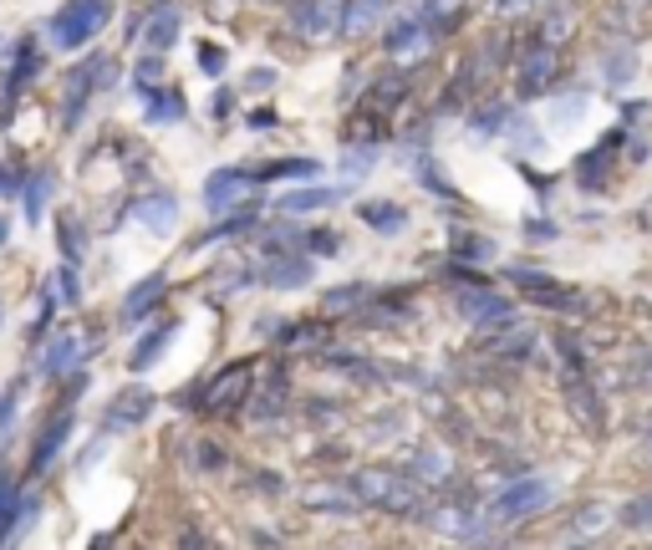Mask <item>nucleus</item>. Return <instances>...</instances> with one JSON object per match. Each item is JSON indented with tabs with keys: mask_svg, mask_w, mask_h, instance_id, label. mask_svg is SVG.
<instances>
[{
	"mask_svg": "<svg viewBox=\"0 0 652 550\" xmlns=\"http://www.w3.org/2000/svg\"><path fill=\"white\" fill-rule=\"evenodd\" d=\"M107 15H113V0H67V5L51 15V46H61V51L88 46L92 36L107 26Z\"/></svg>",
	"mask_w": 652,
	"mask_h": 550,
	"instance_id": "3",
	"label": "nucleus"
},
{
	"mask_svg": "<svg viewBox=\"0 0 652 550\" xmlns=\"http://www.w3.org/2000/svg\"><path fill=\"white\" fill-rule=\"evenodd\" d=\"M449 5H459V0H429V11H433V15H444Z\"/></svg>",
	"mask_w": 652,
	"mask_h": 550,
	"instance_id": "47",
	"label": "nucleus"
},
{
	"mask_svg": "<svg viewBox=\"0 0 652 550\" xmlns=\"http://www.w3.org/2000/svg\"><path fill=\"white\" fill-rule=\"evenodd\" d=\"M341 194L337 189H301V194H281V214H312V209H326V204H337Z\"/></svg>",
	"mask_w": 652,
	"mask_h": 550,
	"instance_id": "22",
	"label": "nucleus"
},
{
	"mask_svg": "<svg viewBox=\"0 0 652 550\" xmlns=\"http://www.w3.org/2000/svg\"><path fill=\"white\" fill-rule=\"evenodd\" d=\"M5 235H11V220H5V214H0V245H5Z\"/></svg>",
	"mask_w": 652,
	"mask_h": 550,
	"instance_id": "48",
	"label": "nucleus"
},
{
	"mask_svg": "<svg viewBox=\"0 0 652 550\" xmlns=\"http://www.w3.org/2000/svg\"><path fill=\"white\" fill-rule=\"evenodd\" d=\"M494 5H500V11H531L535 0H494Z\"/></svg>",
	"mask_w": 652,
	"mask_h": 550,
	"instance_id": "46",
	"label": "nucleus"
},
{
	"mask_svg": "<svg viewBox=\"0 0 652 550\" xmlns=\"http://www.w3.org/2000/svg\"><path fill=\"white\" fill-rule=\"evenodd\" d=\"M296 235H301V230H291V224H286V230H270L266 245H270V250H286V245H296Z\"/></svg>",
	"mask_w": 652,
	"mask_h": 550,
	"instance_id": "41",
	"label": "nucleus"
},
{
	"mask_svg": "<svg viewBox=\"0 0 652 550\" xmlns=\"http://www.w3.org/2000/svg\"><path fill=\"white\" fill-rule=\"evenodd\" d=\"M433 46V31H429V21H423V15H403V21H393V26H387V57H423V51H429Z\"/></svg>",
	"mask_w": 652,
	"mask_h": 550,
	"instance_id": "8",
	"label": "nucleus"
},
{
	"mask_svg": "<svg viewBox=\"0 0 652 550\" xmlns=\"http://www.w3.org/2000/svg\"><path fill=\"white\" fill-rule=\"evenodd\" d=\"M159 72H163V61H159V57L138 61V82H143V87H159Z\"/></svg>",
	"mask_w": 652,
	"mask_h": 550,
	"instance_id": "40",
	"label": "nucleus"
},
{
	"mask_svg": "<svg viewBox=\"0 0 652 550\" xmlns=\"http://www.w3.org/2000/svg\"><path fill=\"white\" fill-rule=\"evenodd\" d=\"M316 174H322L316 159H281V164L255 168V179H316Z\"/></svg>",
	"mask_w": 652,
	"mask_h": 550,
	"instance_id": "24",
	"label": "nucleus"
},
{
	"mask_svg": "<svg viewBox=\"0 0 652 550\" xmlns=\"http://www.w3.org/2000/svg\"><path fill=\"white\" fill-rule=\"evenodd\" d=\"M387 5H393V0H347V5H341V26L337 31H347V36H368V31L383 26Z\"/></svg>",
	"mask_w": 652,
	"mask_h": 550,
	"instance_id": "13",
	"label": "nucleus"
},
{
	"mask_svg": "<svg viewBox=\"0 0 652 550\" xmlns=\"http://www.w3.org/2000/svg\"><path fill=\"white\" fill-rule=\"evenodd\" d=\"M291 26H296L301 36H326V31H337L341 26L337 0H301L296 11H291Z\"/></svg>",
	"mask_w": 652,
	"mask_h": 550,
	"instance_id": "11",
	"label": "nucleus"
},
{
	"mask_svg": "<svg viewBox=\"0 0 652 550\" xmlns=\"http://www.w3.org/2000/svg\"><path fill=\"white\" fill-rule=\"evenodd\" d=\"M178 26H184L178 5H159V11L149 15V26H143V42H149L153 51H168V46L178 42Z\"/></svg>",
	"mask_w": 652,
	"mask_h": 550,
	"instance_id": "14",
	"label": "nucleus"
},
{
	"mask_svg": "<svg viewBox=\"0 0 652 550\" xmlns=\"http://www.w3.org/2000/svg\"><path fill=\"white\" fill-rule=\"evenodd\" d=\"M163 296V276H149V281H138L128 296H123V321H143L153 312V301Z\"/></svg>",
	"mask_w": 652,
	"mask_h": 550,
	"instance_id": "19",
	"label": "nucleus"
},
{
	"mask_svg": "<svg viewBox=\"0 0 652 550\" xmlns=\"http://www.w3.org/2000/svg\"><path fill=\"white\" fill-rule=\"evenodd\" d=\"M67 429H72V413H61L57 423H51V429H46L42 448H36V469H42V464L51 459V454H57V444H61V438H67Z\"/></svg>",
	"mask_w": 652,
	"mask_h": 550,
	"instance_id": "31",
	"label": "nucleus"
},
{
	"mask_svg": "<svg viewBox=\"0 0 652 550\" xmlns=\"http://www.w3.org/2000/svg\"><path fill=\"white\" fill-rule=\"evenodd\" d=\"M525 239H540V245H546V239H556V224H546V220L525 224Z\"/></svg>",
	"mask_w": 652,
	"mask_h": 550,
	"instance_id": "42",
	"label": "nucleus"
},
{
	"mask_svg": "<svg viewBox=\"0 0 652 550\" xmlns=\"http://www.w3.org/2000/svg\"><path fill=\"white\" fill-rule=\"evenodd\" d=\"M581 113H586V92H577V97H566V103H556L550 122H577Z\"/></svg>",
	"mask_w": 652,
	"mask_h": 550,
	"instance_id": "35",
	"label": "nucleus"
},
{
	"mask_svg": "<svg viewBox=\"0 0 652 550\" xmlns=\"http://www.w3.org/2000/svg\"><path fill=\"white\" fill-rule=\"evenodd\" d=\"M454 301H459V312L469 316V321H479V327H504V321L515 316V312H510V301L494 296L489 285H475V281L464 285V291H459Z\"/></svg>",
	"mask_w": 652,
	"mask_h": 550,
	"instance_id": "6",
	"label": "nucleus"
},
{
	"mask_svg": "<svg viewBox=\"0 0 652 550\" xmlns=\"http://www.w3.org/2000/svg\"><path fill=\"white\" fill-rule=\"evenodd\" d=\"M362 168H372V149L368 153H362V149L347 153V174H362Z\"/></svg>",
	"mask_w": 652,
	"mask_h": 550,
	"instance_id": "44",
	"label": "nucleus"
},
{
	"mask_svg": "<svg viewBox=\"0 0 652 550\" xmlns=\"http://www.w3.org/2000/svg\"><path fill=\"white\" fill-rule=\"evenodd\" d=\"M245 393H251V367H230V372H220V377L209 383L205 402H209V408H224V402L245 398Z\"/></svg>",
	"mask_w": 652,
	"mask_h": 550,
	"instance_id": "16",
	"label": "nucleus"
},
{
	"mask_svg": "<svg viewBox=\"0 0 652 550\" xmlns=\"http://www.w3.org/2000/svg\"><path fill=\"white\" fill-rule=\"evenodd\" d=\"M617 149V138H607V143H596L592 149V159H581L577 164V179H581V189H602V159Z\"/></svg>",
	"mask_w": 652,
	"mask_h": 550,
	"instance_id": "28",
	"label": "nucleus"
},
{
	"mask_svg": "<svg viewBox=\"0 0 652 550\" xmlns=\"http://www.w3.org/2000/svg\"><path fill=\"white\" fill-rule=\"evenodd\" d=\"M648 454H652V433H648Z\"/></svg>",
	"mask_w": 652,
	"mask_h": 550,
	"instance_id": "49",
	"label": "nucleus"
},
{
	"mask_svg": "<svg viewBox=\"0 0 652 550\" xmlns=\"http://www.w3.org/2000/svg\"><path fill=\"white\" fill-rule=\"evenodd\" d=\"M357 214H362V224H372L377 235H398L403 224H408V209H398V204H362Z\"/></svg>",
	"mask_w": 652,
	"mask_h": 550,
	"instance_id": "23",
	"label": "nucleus"
},
{
	"mask_svg": "<svg viewBox=\"0 0 652 550\" xmlns=\"http://www.w3.org/2000/svg\"><path fill=\"white\" fill-rule=\"evenodd\" d=\"M11 510H15V484L11 475H0V520H11Z\"/></svg>",
	"mask_w": 652,
	"mask_h": 550,
	"instance_id": "39",
	"label": "nucleus"
},
{
	"mask_svg": "<svg viewBox=\"0 0 652 550\" xmlns=\"http://www.w3.org/2000/svg\"><path fill=\"white\" fill-rule=\"evenodd\" d=\"M306 505L312 510H326V515H352L362 500L352 490H306Z\"/></svg>",
	"mask_w": 652,
	"mask_h": 550,
	"instance_id": "25",
	"label": "nucleus"
},
{
	"mask_svg": "<svg viewBox=\"0 0 652 550\" xmlns=\"http://www.w3.org/2000/svg\"><path fill=\"white\" fill-rule=\"evenodd\" d=\"M312 281V260H296V255H291V260H270V270H266V285L270 291H301V285Z\"/></svg>",
	"mask_w": 652,
	"mask_h": 550,
	"instance_id": "15",
	"label": "nucleus"
},
{
	"mask_svg": "<svg viewBox=\"0 0 652 550\" xmlns=\"http://www.w3.org/2000/svg\"><path fill=\"white\" fill-rule=\"evenodd\" d=\"M178 118H184V97H178V92H153L149 122H178Z\"/></svg>",
	"mask_w": 652,
	"mask_h": 550,
	"instance_id": "29",
	"label": "nucleus"
},
{
	"mask_svg": "<svg viewBox=\"0 0 652 550\" xmlns=\"http://www.w3.org/2000/svg\"><path fill=\"white\" fill-rule=\"evenodd\" d=\"M107 82H113V61L107 57H92L88 67H77V72L67 77V128L82 118V107H88L92 92L107 87Z\"/></svg>",
	"mask_w": 652,
	"mask_h": 550,
	"instance_id": "5",
	"label": "nucleus"
},
{
	"mask_svg": "<svg viewBox=\"0 0 652 550\" xmlns=\"http://www.w3.org/2000/svg\"><path fill=\"white\" fill-rule=\"evenodd\" d=\"M556 72H561V57H556V46H550V42H535L531 51L520 57V72H515L520 97H540V92L556 82Z\"/></svg>",
	"mask_w": 652,
	"mask_h": 550,
	"instance_id": "4",
	"label": "nucleus"
},
{
	"mask_svg": "<svg viewBox=\"0 0 652 550\" xmlns=\"http://www.w3.org/2000/svg\"><path fill=\"white\" fill-rule=\"evenodd\" d=\"M133 220L149 230V235H168L178 224V199L174 194H143L133 204Z\"/></svg>",
	"mask_w": 652,
	"mask_h": 550,
	"instance_id": "9",
	"label": "nucleus"
},
{
	"mask_svg": "<svg viewBox=\"0 0 652 550\" xmlns=\"http://www.w3.org/2000/svg\"><path fill=\"white\" fill-rule=\"evenodd\" d=\"M46 194H51V174H36V179L26 184V220H31V224L42 220V209H46Z\"/></svg>",
	"mask_w": 652,
	"mask_h": 550,
	"instance_id": "30",
	"label": "nucleus"
},
{
	"mask_svg": "<svg viewBox=\"0 0 652 550\" xmlns=\"http://www.w3.org/2000/svg\"><path fill=\"white\" fill-rule=\"evenodd\" d=\"M57 296H61V301H77V281H72V270H57Z\"/></svg>",
	"mask_w": 652,
	"mask_h": 550,
	"instance_id": "43",
	"label": "nucleus"
},
{
	"mask_svg": "<svg viewBox=\"0 0 652 550\" xmlns=\"http://www.w3.org/2000/svg\"><path fill=\"white\" fill-rule=\"evenodd\" d=\"M454 245H459V255H469V260H494V239L459 235V239H454Z\"/></svg>",
	"mask_w": 652,
	"mask_h": 550,
	"instance_id": "34",
	"label": "nucleus"
},
{
	"mask_svg": "<svg viewBox=\"0 0 652 550\" xmlns=\"http://www.w3.org/2000/svg\"><path fill=\"white\" fill-rule=\"evenodd\" d=\"M352 494L362 505L393 510V515H423V484L393 475V469H362V475L352 479Z\"/></svg>",
	"mask_w": 652,
	"mask_h": 550,
	"instance_id": "1",
	"label": "nucleus"
},
{
	"mask_svg": "<svg viewBox=\"0 0 652 550\" xmlns=\"http://www.w3.org/2000/svg\"><path fill=\"white\" fill-rule=\"evenodd\" d=\"M357 301H368V281H357V285H337V291H326L322 312H326V316H341V312H352Z\"/></svg>",
	"mask_w": 652,
	"mask_h": 550,
	"instance_id": "26",
	"label": "nucleus"
},
{
	"mask_svg": "<svg viewBox=\"0 0 652 550\" xmlns=\"http://www.w3.org/2000/svg\"><path fill=\"white\" fill-rule=\"evenodd\" d=\"M504 128H510V107H504V103L485 107V113L475 118V133H504Z\"/></svg>",
	"mask_w": 652,
	"mask_h": 550,
	"instance_id": "33",
	"label": "nucleus"
},
{
	"mask_svg": "<svg viewBox=\"0 0 652 550\" xmlns=\"http://www.w3.org/2000/svg\"><path fill=\"white\" fill-rule=\"evenodd\" d=\"M622 525H632V530H652V490L638 494V500L622 510Z\"/></svg>",
	"mask_w": 652,
	"mask_h": 550,
	"instance_id": "32",
	"label": "nucleus"
},
{
	"mask_svg": "<svg viewBox=\"0 0 652 550\" xmlns=\"http://www.w3.org/2000/svg\"><path fill=\"white\" fill-rule=\"evenodd\" d=\"M433 525H439L444 536H479V525L469 520V510L464 505H444L439 515H433Z\"/></svg>",
	"mask_w": 652,
	"mask_h": 550,
	"instance_id": "27",
	"label": "nucleus"
},
{
	"mask_svg": "<svg viewBox=\"0 0 652 550\" xmlns=\"http://www.w3.org/2000/svg\"><path fill=\"white\" fill-rule=\"evenodd\" d=\"M199 67H205L209 77H220V67H224V51H220V46H199Z\"/></svg>",
	"mask_w": 652,
	"mask_h": 550,
	"instance_id": "38",
	"label": "nucleus"
},
{
	"mask_svg": "<svg viewBox=\"0 0 652 550\" xmlns=\"http://www.w3.org/2000/svg\"><path fill=\"white\" fill-rule=\"evenodd\" d=\"M556 500V484H550L546 475H525V479H510L494 500H489L485 520L489 525H515V520H531V515H540V510Z\"/></svg>",
	"mask_w": 652,
	"mask_h": 550,
	"instance_id": "2",
	"label": "nucleus"
},
{
	"mask_svg": "<svg viewBox=\"0 0 652 550\" xmlns=\"http://www.w3.org/2000/svg\"><path fill=\"white\" fill-rule=\"evenodd\" d=\"M251 184H255V174H245V168H220V174H209V179H205V209H209V214L235 209Z\"/></svg>",
	"mask_w": 652,
	"mask_h": 550,
	"instance_id": "7",
	"label": "nucleus"
},
{
	"mask_svg": "<svg viewBox=\"0 0 652 550\" xmlns=\"http://www.w3.org/2000/svg\"><path fill=\"white\" fill-rule=\"evenodd\" d=\"M602 67H607V72H602V82L622 92V87H632V77H638V51H632V46H612Z\"/></svg>",
	"mask_w": 652,
	"mask_h": 550,
	"instance_id": "18",
	"label": "nucleus"
},
{
	"mask_svg": "<svg viewBox=\"0 0 652 550\" xmlns=\"http://www.w3.org/2000/svg\"><path fill=\"white\" fill-rule=\"evenodd\" d=\"M77 362H82V337H72V331H61L57 342L46 347L42 372H46V377H61V372H72Z\"/></svg>",
	"mask_w": 652,
	"mask_h": 550,
	"instance_id": "17",
	"label": "nucleus"
},
{
	"mask_svg": "<svg viewBox=\"0 0 652 550\" xmlns=\"http://www.w3.org/2000/svg\"><path fill=\"white\" fill-rule=\"evenodd\" d=\"M174 321H168V327H153L149 331V337H143V342H138L133 347V358H128V367H133V372H149L153 367V362H159L163 358V347H168V342H174Z\"/></svg>",
	"mask_w": 652,
	"mask_h": 550,
	"instance_id": "20",
	"label": "nucleus"
},
{
	"mask_svg": "<svg viewBox=\"0 0 652 550\" xmlns=\"http://www.w3.org/2000/svg\"><path fill=\"white\" fill-rule=\"evenodd\" d=\"M602 530H612V505H586V510H577V520H571V540H596Z\"/></svg>",
	"mask_w": 652,
	"mask_h": 550,
	"instance_id": "21",
	"label": "nucleus"
},
{
	"mask_svg": "<svg viewBox=\"0 0 652 550\" xmlns=\"http://www.w3.org/2000/svg\"><path fill=\"white\" fill-rule=\"evenodd\" d=\"M408 475H414L418 484H449V475H454V459H449L444 444H418L414 459H408Z\"/></svg>",
	"mask_w": 652,
	"mask_h": 550,
	"instance_id": "10",
	"label": "nucleus"
},
{
	"mask_svg": "<svg viewBox=\"0 0 652 550\" xmlns=\"http://www.w3.org/2000/svg\"><path fill=\"white\" fill-rule=\"evenodd\" d=\"M21 387H26V383L15 377V383L5 387V393H0V433H5V423H11V413H15V398H21Z\"/></svg>",
	"mask_w": 652,
	"mask_h": 550,
	"instance_id": "37",
	"label": "nucleus"
},
{
	"mask_svg": "<svg viewBox=\"0 0 652 550\" xmlns=\"http://www.w3.org/2000/svg\"><path fill=\"white\" fill-rule=\"evenodd\" d=\"M270 82H276V72H270V67H255V77H251V87H270Z\"/></svg>",
	"mask_w": 652,
	"mask_h": 550,
	"instance_id": "45",
	"label": "nucleus"
},
{
	"mask_svg": "<svg viewBox=\"0 0 652 550\" xmlns=\"http://www.w3.org/2000/svg\"><path fill=\"white\" fill-rule=\"evenodd\" d=\"M306 245H312L316 255H337V250H341L337 230H312V235H306Z\"/></svg>",
	"mask_w": 652,
	"mask_h": 550,
	"instance_id": "36",
	"label": "nucleus"
},
{
	"mask_svg": "<svg viewBox=\"0 0 652 550\" xmlns=\"http://www.w3.org/2000/svg\"><path fill=\"white\" fill-rule=\"evenodd\" d=\"M149 413H153V393L149 387H128V393H118V402L107 408V429H133V423H143Z\"/></svg>",
	"mask_w": 652,
	"mask_h": 550,
	"instance_id": "12",
	"label": "nucleus"
}]
</instances>
